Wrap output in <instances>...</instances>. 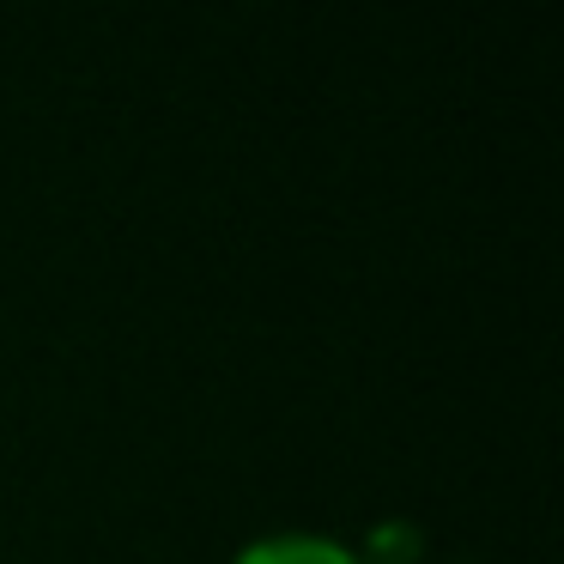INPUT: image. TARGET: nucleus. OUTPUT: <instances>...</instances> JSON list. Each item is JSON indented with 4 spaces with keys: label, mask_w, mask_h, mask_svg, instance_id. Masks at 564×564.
Segmentation results:
<instances>
[{
    "label": "nucleus",
    "mask_w": 564,
    "mask_h": 564,
    "mask_svg": "<svg viewBox=\"0 0 564 564\" xmlns=\"http://www.w3.org/2000/svg\"><path fill=\"white\" fill-rule=\"evenodd\" d=\"M231 564H365L352 540L316 534V528H273L231 552Z\"/></svg>",
    "instance_id": "f257e3e1"
},
{
    "label": "nucleus",
    "mask_w": 564,
    "mask_h": 564,
    "mask_svg": "<svg viewBox=\"0 0 564 564\" xmlns=\"http://www.w3.org/2000/svg\"><path fill=\"white\" fill-rule=\"evenodd\" d=\"M352 546L365 564H425V528L413 516H377Z\"/></svg>",
    "instance_id": "f03ea898"
}]
</instances>
